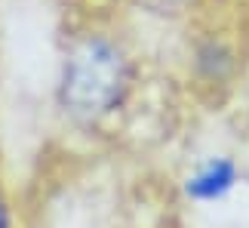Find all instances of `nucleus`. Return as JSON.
Segmentation results:
<instances>
[{"mask_svg":"<svg viewBox=\"0 0 249 228\" xmlns=\"http://www.w3.org/2000/svg\"><path fill=\"white\" fill-rule=\"evenodd\" d=\"M234 68V56L222 43H203L197 50V71L209 80H225Z\"/></svg>","mask_w":249,"mask_h":228,"instance_id":"3","label":"nucleus"},{"mask_svg":"<svg viewBox=\"0 0 249 228\" xmlns=\"http://www.w3.org/2000/svg\"><path fill=\"white\" fill-rule=\"evenodd\" d=\"M129 65L111 40L86 37L65 59L59 102L80 120H95L114 111L126 96Z\"/></svg>","mask_w":249,"mask_h":228,"instance_id":"1","label":"nucleus"},{"mask_svg":"<svg viewBox=\"0 0 249 228\" xmlns=\"http://www.w3.org/2000/svg\"><path fill=\"white\" fill-rule=\"evenodd\" d=\"M234 179H237V167L231 160H225V157L209 160L206 167H200L188 179V194L197 197V201H215L234 185Z\"/></svg>","mask_w":249,"mask_h":228,"instance_id":"2","label":"nucleus"},{"mask_svg":"<svg viewBox=\"0 0 249 228\" xmlns=\"http://www.w3.org/2000/svg\"><path fill=\"white\" fill-rule=\"evenodd\" d=\"M0 228H9V225H6V210H3V204H0Z\"/></svg>","mask_w":249,"mask_h":228,"instance_id":"4","label":"nucleus"}]
</instances>
